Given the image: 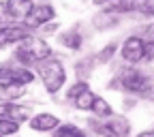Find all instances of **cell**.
<instances>
[{
    "label": "cell",
    "instance_id": "cell-17",
    "mask_svg": "<svg viewBox=\"0 0 154 137\" xmlns=\"http://www.w3.org/2000/svg\"><path fill=\"white\" fill-rule=\"evenodd\" d=\"M96 135L99 137H118V131H116L113 124H103V126L96 129Z\"/></svg>",
    "mask_w": 154,
    "mask_h": 137
},
{
    "label": "cell",
    "instance_id": "cell-18",
    "mask_svg": "<svg viewBox=\"0 0 154 137\" xmlns=\"http://www.w3.org/2000/svg\"><path fill=\"white\" fill-rule=\"evenodd\" d=\"M15 131H17V124H15V122L0 118V135H11V133H15Z\"/></svg>",
    "mask_w": 154,
    "mask_h": 137
},
{
    "label": "cell",
    "instance_id": "cell-9",
    "mask_svg": "<svg viewBox=\"0 0 154 137\" xmlns=\"http://www.w3.org/2000/svg\"><path fill=\"white\" fill-rule=\"evenodd\" d=\"M0 79H5L9 84H30L34 79V75L28 71V69H9V67H2L0 69Z\"/></svg>",
    "mask_w": 154,
    "mask_h": 137
},
{
    "label": "cell",
    "instance_id": "cell-1",
    "mask_svg": "<svg viewBox=\"0 0 154 137\" xmlns=\"http://www.w3.org/2000/svg\"><path fill=\"white\" fill-rule=\"evenodd\" d=\"M36 69H38V75H41V79H43V84H45V88L49 92H56L64 84V67H62V62L54 60V58H47V60L38 62Z\"/></svg>",
    "mask_w": 154,
    "mask_h": 137
},
{
    "label": "cell",
    "instance_id": "cell-14",
    "mask_svg": "<svg viewBox=\"0 0 154 137\" xmlns=\"http://www.w3.org/2000/svg\"><path fill=\"white\" fill-rule=\"evenodd\" d=\"M60 41H62V45H69V47H73V49H77V47L82 45V39H79V34H75V32L62 34V36H60Z\"/></svg>",
    "mask_w": 154,
    "mask_h": 137
},
{
    "label": "cell",
    "instance_id": "cell-5",
    "mask_svg": "<svg viewBox=\"0 0 154 137\" xmlns=\"http://www.w3.org/2000/svg\"><path fill=\"white\" fill-rule=\"evenodd\" d=\"M109 11H139L143 15H154V0H113Z\"/></svg>",
    "mask_w": 154,
    "mask_h": 137
},
{
    "label": "cell",
    "instance_id": "cell-8",
    "mask_svg": "<svg viewBox=\"0 0 154 137\" xmlns=\"http://www.w3.org/2000/svg\"><path fill=\"white\" fill-rule=\"evenodd\" d=\"M51 17H54V9H51V7L38 5V7H32V9H30V13L26 15L24 22H26V28H28V26H30V28H36V26L49 22Z\"/></svg>",
    "mask_w": 154,
    "mask_h": 137
},
{
    "label": "cell",
    "instance_id": "cell-21",
    "mask_svg": "<svg viewBox=\"0 0 154 137\" xmlns=\"http://www.w3.org/2000/svg\"><path fill=\"white\" fill-rule=\"evenodd\" d=\"M9 19V13H7V5L0 2V22H7Z\"/></svg>",
    "mask_w": 154,
    "mask_h": 137
},
{
    "label": "cell",
    "instance_id": "cell-12",
    "mask_svg": "<svg viewBox=\"0 0 154 137\" xmlns=\"http://www.w3.org/2000/svg\"><path fill=\"white\" fill-rule=\"evenodd\" d=\"M30 126L34 131H51L58 126V118L54 114H38L34 120H30Z\"/></svg>",
    "mask_w": 154,
    "mask_h": 137
},
{
    "label": "cell",
    "instance_id": "cell-6",
    "mask_svg": "<svg viewBox=\"0 0 154 137\" xmlns=\"http://www.w3.org/2000/svg\"><path fill=\"white\" fill-rule=\"evenodd\" d=\"M122 56L126 58L128 62H139V60H143V58H146V43L141 41V39H137V36L126 39L124 45H122Z\"/></svg>",
    "mask_w": 154,
    "mask_h": 137
},
{
    "label": "cell",
    "instance_id": "cell-15",
    "mask_svg": "<svg viewBox=\"0 0 154 137\" xmlns=\"http://www.w3.org/2000/svg\"><path fill=\"white\" fill-rule=\"evenodd\" d=\"M54 137H86V135H84L79 129H75V126H71V124H69V126H62V129L58 131Z\"/></svg>",
    "mask_w": 154,
    "mask_h": 137
},
{
    "label": "cell",
    "instance_id": "cell-4",
    "mask_svg": "<svg viewBox=\"0 0 154 137\" xmlns=\"http://www.w3.org/2000/svg\"><path fill=\"white\" fill-rule=\"evenodd\" d=\"M69 99L75 103V107H79V109H92L94 101H96V94L86 84H75L69 90Z\"/></svg>",
    "mask_w": 154,
    "mask_h": 137
},
{
    "label": "cell",
    "instance_id": "cell-13",
    "mask_svg": "<svg viewBox=\"0 0 154 137\" xmlns=\"http://www.w3.org/2000/svg\"><path fill=\"white\" fill-rule=\"evenodd\" d=\"M22 94H26V86L0 82V96H2V99H17V96H22Z\"/></svg>",
    "mask_w": 154,
    "mask_h": 137
},
{
    "label": "cell",
    "instance_id": "cell-3",
    "mask_svg": "<svg viewBox=\"0 0 154 137\" xmlns=\"http://www.w3.org/2000/svg\"><path fill=\"white\" fill-rule=\"evenodd\" d=\"M116 88H124V90H131V92H148L150 79L137 69H126L116 79Z\"/></svg>",
    "mask_w": 154,
    "mask_h": 137
},
{
    "label": "cell",
    "instance_id": "cell-23",
    "mask_svg": "<svg viewBox=\"0 0 154 137\" xmlns=\"http://www.w3.org/2000/svg\"><path fill=\"white\" fill-rule=\"evenodd\" d=\"M137 137H154V131H146V133H139Z\"/></svg>",
    "mask_w": 154,
    "mask_h": 137
},
{
    "label": "cell",
    "instance_id": "cell-22",
    "mask_svg": "<svg viewBox=\"0 0 154 137\" xmlns=\"http://www.w3.org/2000/svg\"><path fill=\"white\" fill-rule=\"evenodd\" d=\"M152 41H154V26L148 28V43H152Z\"/></svg>",
    "mask_w": 154,
    "mask_h": 137
},
{
    "label": "cell",
    "instance_id": "cell-19",
    "mask_svg": "<svg viewBox=\"0 0 154 137\" xmlns=\"http://www.w3.org/2000/svg\"><path fill=\"white\" fill-rule=\"evenodd\" d=\"M113 51H116V45H107V47L103 49V54L99 56V60H101V62H105V60H107V58H109Z\"/></svg>",
    "mask_w": 154,
    "mask_h": 137
},
{
    "label": "cell",
    "instance_id": "cell-7",
    "mask_svg": "<svg viewBox=\"0 0 154 137\" xmlns=\"http://www.w3.org/2000/svg\"><path fill=\"white\" fill-rule=\"evenodd\" d=\"M28 28L26 26H5V28H0V47H5V45H11V43H17V41H24V39H28Z\"/></svg>",
    "mask_w": 154,
    "mask_h": 137
},
{
    "label": "cell",
    "instance_id": "cell-10",
    "mask_svg": "<svg viewBox=\"0 0 154 137\" xmlns=\"http://www.w3.org/2000/svg\"><path fill=\"white\" fill-rule=\"evenodd\" d=\"M30 109L26 105H13V103H2L0 105V118L2 120H13L15 124L24 122L28 118Z\"/></svg>",
    "mask_w": 154,
    "mask_h": 137
},
{
    "label": "cell",
    "instance_id": "cell-25",
    "mask_svg": "<svg viewBox=\"0 0 154 137\" xmlns=\"http://www.w3.org/2000/svg\"><path fill=\"white\" fill-rule=\"evenodd\" d=\"M0 137H2V135H0Z\"/></svg>",
    "mask_w": 154,
    "mask_h": 137
},
{
    "label": "cell",
    "instance_id": "cell-20",
    "mask_svg": "<svg viewBox=\"0 0 154 137\" xmlns=\"http://www.w3.org/2000/svg\"><path fill=\"white\" fill-rule=\"evenodd\" d=\"M146 56H148V60H154V41L146 45Z\"/></svg>",
    "mask_w": 154,
    "mask_h": 137
},
{
    "label": "cell",
    "instance_id": "cell-16",
    "mask_svg": "<svg viewBox=\"0 0 154 137\" xmlns=\"http://www.w3.org/2000/svg\"><path fill=\"white\" fill-rule=\"evenodd\" d=\"M99 116H111V107H109V103H105L101 96H96V101H94V107H92Z\"/></svg>",
    "mask_w": 154,
    "mask_h": 137
},
{
    "label": "cell",
    "instance_id": "cell-2",
    "mask_svg": "<svg viewBox=\"0 0 154 137\" xmlns=\"http://www.w3.org/2000/svg\"><path fill=\"white\" fill-rule=\"evenodd\" d=\"M49 54H51L49 45L45 41H41V39H28V43H24L17 49V58L22 62H36V64L47 60Z\"/></svg>",
    "mask_w": 154,
    "mask_h": 137
},
{
    "label": "cell",
    "instance_id": "cell-24",
    "mask_svg": "<svg viewBox=\"0 0 154 137\" xmlns=\"http://www.w3.org/2000/svg\"><path fill=\"white\" fill-rule=\"evenodd\" d=\"M94 2H96V5H103V2H107V0H94Z\"/></svg>",
    "mask_w": 154,
    "mask_h": 137
},
{
    "label": "cell",
    "instance_id": "cell-11",
    "mask_svg": "<svg viewBox=\"0 0 154 137\" xmlns=\"http://www.w3.org/2000/svg\"><path fill=\"white\" fill-rule=\"evenodd\" d=\"M30 9H32L30 0H9V2H7L9 19H26V15L30 13Z\"/></svg>",
    "mask_w": 154,
    "mask_h": 137
}]
</instances>
